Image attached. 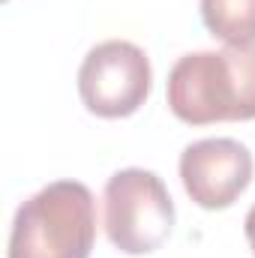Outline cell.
Returning a JSON list of instances; mask_svg holds the SVG:
<instances>
[{
  "mask_svg": "<svg viewBox=\"0 0 255 258\" xmlns=\"http://www.w3.org/2000/svg\"><path fill=\"white\" fill-rule=\"evenodd\" d=\"M165 96L171 114L192 126L255 120V42L183 54L168 72Z\"/></svg>",
  "mask_w": 255,
  "mask_h": 258,
  "instance_id": "6da1fadb",
  "label": "cell"
},
{
  "mask_svg": "<svg viewBox=\"0 0 255 258\" xmlns=\"http://www.w3.org/2000/svg\"><path fill=\"white\" fill-rule=\"evenodd\" d=\"M93 240V192L78 180H57L18 207L9 234V258H90Z\"/></svg>",
  "mask_w": 255,
  "mask_h": 258,
  "instance_id": "7a4b0ae2",
  "label": "cell"
},
{
  "mask_svg": "<svg viewBox=\"0 0 255 258\" xmlns=\"http://www.w3.org/2000/svg\"><path fill=\"white\" fill-rule=\"evenodd\" d=\"M174 228V201L165 183L147 168H123L105 183V234L114 249L147 255Z\"/></svg>",
  "mask_w": 255,
  "mask_h": 258,
  "instance_id": "3957f363",
  "label": "cell"
},
{
  "mask_svg": "<svg viewBox=\"0 0 255 258\" xmlns=\"http://www.w3.org/2000/svg\"><path fill=\"white\" fill-rule=\"evenodd\" d=\"M150 60L126 39H108L87 51L78 69V93L90 114L96 117H129L150 93Z\"/></svg>",
  "mask_w": 255,
  "mask_h": 258,
  "instance_id": "277c9868",
  "label": "cell"
},
{
  "mask_svg": "<svg viewBox=\"0 0 255 258\" xmlns=\"http://www.w3.org/2000/svg\"><path fill=\"white\" fill-rule=\"evenodd\" d=\"M180 180L198 207H231L252 180V153L234 138H201L180 156Z\"/></svg>",
  "mask_w": 255,
  "mask_h": 258,
  "instance_id": "5b68a950",
  "label": "cell"
},
{
  "mask_svg": "<svg viewBox=\"0 0 255 258\" xmlns=\"http://www.w3.org/2000/svg\"><path fill=\"white\" fill-rule=\"evenodd\" d=\"M201 18L225 45L255 42V0H201Z\"/></svg>",
  "mask_w": 255,
  "mask_h": 258,
  "instance_id": "8992f818",
  "label": "cell"
},
{
  "mask_svg": "<svg viewBox=\"0 0 255 258\" xmlns=\"http://www.w3.org/2000/svg\"><path fill=\"white\" fill-rule=\"evenodd\" d=\"M246 240H249V246H252V255H255V204H252V210L246 213Z\"/></svg>",
  "mask_w": 255,
  "mask_h": 258,
  "instance_id": "52a82bcc",
  "label": "cell"
}]
</instances>
